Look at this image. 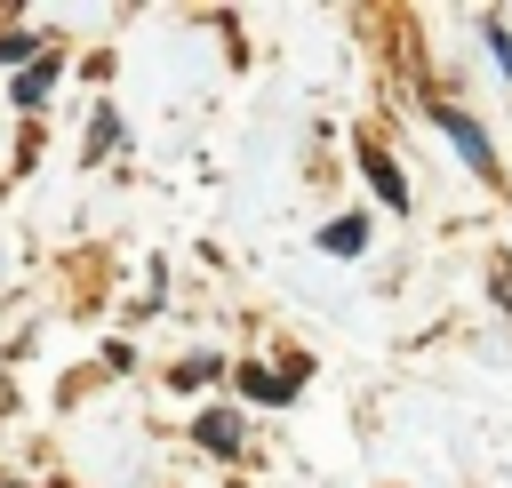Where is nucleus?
<instances>
[{
	"mask_svg": "<svg viewBox=\"0 0 512 488\" xmlns=\"http://www.w3.org/2000/svg\"><path fill=\"white\" fill-rule=\"evenodd\" d=\"M208 376H216V360H208V352H192V360L176 368V384H208Z\"/></svg>",
	"mask_w": 512,
	"mask_h": 488,
	"instance_id": "nucleus-11",
	"label": "nucleus"
},
{
	"mask_svg": "<svg viewBox=\"0 0 512 488\" xmlns=\"http://www.w3.org/2000/svg\"><path fill=\"white\" fill-rule=\"evenodd\" d=\"M480 40H488V56L512 72V32H504V16H480Z\"/></svg>",
	"mask_w": 512,
	"mask_h": 488,
	"instance_id": "nucleus-7",
	"label": "nucleus"
},
{
	"mask_svg": "<svg viewBox=\"0 0 512 488\" xmlns=\"http://www.w3.org/2000/svg\"><path fill=\"white\" fill-rule=\"evenodd\" d=\"M240 392H248V400H288V392H296V368H288V376H264V368H240Z\"/></svg>",
	"mask_w": 512,
	"mask_h": 488,
	"instance_id": "nucleus-6",
	"label": "nucleus"
},
{
	"mask_svg": "<svg viewBox=\"0 0 512 488\" xmlns=\"http://www.w3.org/2000/svg\"><path fill=\"white\" fill-rule=\"evenodd\" d=\"M320 248H328V256H360V248H368V216H336V224H320Z\"/></svg>",
	"mask_w": 512,
	"mask_h": 488,
	"instance_id": "nucleus-4",
	"label": "nucleus"
},
{
	"mask_svg": "<svg viewBox=\"0 0 512 488\" xmlns=\"http://www.w3.org/2000/svg\"><path fill=\"white\" fill-rule=\"evenodd\" d=\"M488 288H496V304L512 312V256H496V264H488Z\"/></svg>",
	"mask_w": 512,
	"mask_h": 488,
	"instance_id": "nucleus-10",
	"label": "nucleus"
},
{
	"mask_svg": "<svg viewBox=\"0 0 512 488\" xmlns=\"http://www.w3.org/2000/svg\"><path fill=\"white\" fill-rule=\"evenodd\" d=\"M48 88H56V56H40L32 72H16V104H24V112H32V104H40Z\"/></svg>",
	"mask_w": 512,
	"mask_h": 488,
	"instance_id": "nucleus-5",
	"label": "nucleus"
},
{
	"mask_svg": "<svg viewBox=\"0 0 512 488\" xmlns=\"http://www.w3.org/2000/svg\"><path fill=\"white\" fill-rule=\"evenodd\" d=\"M360 168H368V184H376V200H384V208H408V176L392 168V152H384V144H368V136H360Z\"/></svg>",
	"mask_w": 512,
	"mask_h": 488,
	"instance_id": "nucleus-2",
	"label": "nucleus"
},
{
	"mask_svg": "<svg viewBox=\"0 0 512 488\" xmlns=\"http://www.w3.org/2000/svg\"><path fill=\"white\" fill-rule=\"evenodd\" d=\"M424 112H432V128H440V136H448V144H456V152H464V160H472L488 184H504V168H496V144H488V128H480V120H464L456 104H424Z\"/></svg>",
	"mask_w": 512,
	"mask_h": 488,
	"instance_id": "nucleus-1",
	"label": "nucleus"
},
{
	"mask_svg": "<svg viewBox=\"0 0 512 488\" xmlns=\"http://www.w3.org/2000/svg\"><path fill=\"white\" fill-rule=\"evenodd\" d=\"M32 48H40V40H32V32H0V64H24V56H32Z\"/></svg>",
	"mask_w": 512,
	"mask_h": 488,
	"instance_id": "nucleus-9",
	"label": "nucleus"
},
{
	"mask_svg": "<svg viewBox=\"0 0 512 488\" xmlns=\"http://www.w3.org/2000/svg\"><path fill=\"white\" fill-rule=\"evenodd\" d=\"M192 440H200L208 456H240V416H232V408H200V416H192Z\"/></svg>",
	"mask_w": 512,
	"mask_h": 488,
	"instance_id": "nucleus-3",
	"label": "nucleus"
},
{
	"mask_svg": "<svg viewBox=\"0 0 512 488\" xmlns=\"http://www.w3.org/2000/svg\"><path fill=\"white\" fill-rule=\"evenodd\" d=\"M112 136H120V120H112V112H96V128H88V160H96V152H112Z\"/></svg>",
	"mask_w": 512,
	"mask_h": 488,
	"instance_id": "nucleus-8",
	"label": "nucleus"
}]
</instances>
